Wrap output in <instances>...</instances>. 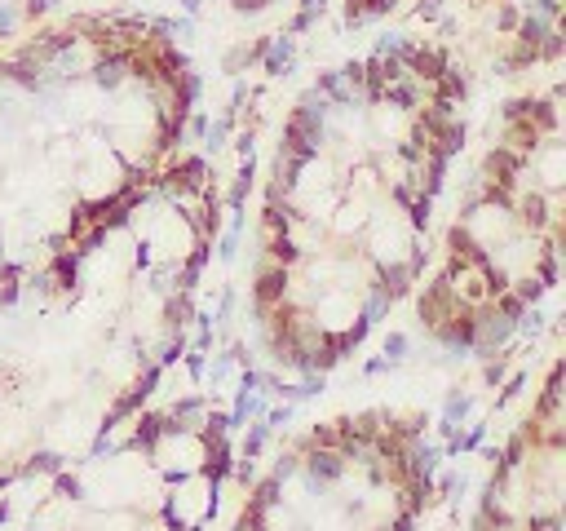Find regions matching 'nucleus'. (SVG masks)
<instances>
[{
  "instance_id": "obj_1",
  "label": "nucleus",
  "mask_w": 566,
  "mask_h": 531,
  "mask_svg": "<svg viewBox=\"0 0 566 531\" xmlns=\"http://www.w3.org/2000/svg\"><path fill=\"white\" fill-rule=\"evenodd\" d=\"M230 5H235L239 14H257V9H266L270 0H230Z\"/></svg>"
},
{
  "instance_id": "obj_2",
  "label": "nucleus",
  "mask_w": 566,
  "mask_h": 531,
  "mask_svg": "<svg viewBox=\"0 0 566 531\" xmlns=\"http://www.w3.org/2000/svg\"><path fill=\"white\" fill-rule=\"evenodd\" d=\"M45 9H49V0H27V14H31V18H36V14H45Z\"/></svg>"
},
{
  "instance_id": "obj_3",
  "label": "nucleus",
  "mask_w": 566,
  "mask_h": 531,
  "mask_svg": "<svg viewBox=\"0 0 566 531\" xmlns=\"http://www.w3.org/2000/svg\"><path fill=\"white\" fill-rule=\"evenodd\" d=\"M540 14H544V18H553V14H557V0H540Z\"/></svg>"
},
{
  "instance_id": "obj_4",
  "label": "nucleus",
  "mask_w": 566,
  "mask_h": 531,
  "mask_svg": "<svg viewBox=\"0 0 566 531\" xmlns=\"http://www.w3.org/2000/svg\"><path fill=\"white\" fill-rule=\"evenodd\" d=\"M181 5H186L191 14H199V5H204V0H181Z\"/></svg>"
}]
</instances>
